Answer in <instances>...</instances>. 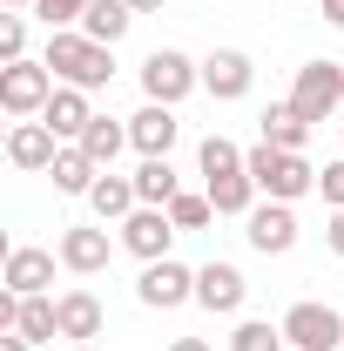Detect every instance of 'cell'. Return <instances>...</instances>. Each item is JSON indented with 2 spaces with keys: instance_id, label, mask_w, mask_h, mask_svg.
<instances>
[{
  "instance_id": "7a4b0ae2",
  "label": "cell",
  "mask_w": 344,
  "mask_h": 351,
  "mask_svg": "<svg viewBox=\"0 0 344 351\" xmlns=\"http://www.w3.org/2000/svg\"><path fill=\"white\" fill-rule=\"evenodd\" d=\"M243 162H250V176H257V189L270 196V203H304V196H317V169H310V156H291V149L250 142Z\"/></svg>"
},
{
  "instance_id": "d6986e66",
  "label": "cell",
  "mask_w": 344,
  "mask_h": 351,
  "mask_svg": "<svg viewBox=\"0 0 344 351\" xmlns=\"http://www.w3.org/2000/svg\"><path fill=\"white\" fill-rule=\"evenodd\" d=\"M257 129H263L257 142H270V149H291V156H304V149H310V122H304L297 108H291V95L263 108V115H257Z\"/></svg>"
},
{
  "instance_id": "3957f363",
  "label": "cell",
  "mask_w": 344,
  "mask_h": 351,
  "mask_svg": "<svg viewBox=\"0 0 344 351\" xmlns=\"http://www.w3.org/2000/svg\"><path fill=\"white\" fill-rule=\"evenodd\" d=\"M142 101H162V108H182L196 88H203V61H189L182 47H149L142 54Z\"/></svg>"
},
{
  "instance_id": "4fadbf2b",
  "label": "cell",
  "mask_w": 344,
  "mask_h": 351,
  "mask_svg": "<svg viewBox=\"0 0 344 351\" xmlns=\"http://www.w3.org/2000/svg\"><path fill=\"white\" fill-rule=\"evenodd\" d=\"M250 88H257V61L243 47H210L203 54V95L210 101H243Z\"/></svg>"
},
{
  "instance_id": "9a60e30c",
  "label": "cell",
  "mask_w": 344,
  "mask_h": 351,
  "mask_svg": "<svg viewBox=\"0 0 344 351\" xmlns=\"http://www.w3.org/2000/svg\"><path fill=\"white\" fill-rule=\"evenodd\" d=\"M54 311H61V338H68V345H95V338L108 331L101 298H95V291H82V284H75V291H61V298H54Z\"/></svg>"
},
{
  "instance_id": "7402d4cb",
  "label": "cell",
  "mask_w": 344,
  "mask_h": 351,
  "mask_svg": "<svg viewBox=\"0 0 344 351\" xmlns=\"http://www.w3.org/2000/svg\"><path fill=\"white\" fill-rule=\"evenodd\" d=\"M129 27H135V7H129V0H95V7L82 14V34H88V41H101V47H115Z\"/></svg>"
},
{
  "instance_id": "83f0119b",
  "label": "cell",
  "mask_w": 344,
  "mask_h": 351,
  "mask_svg": "<svg viewBox=\"0 0 344 351\" xmlns=\"http://www.w3.org/2000/svg\"><path fill=\"white\" fill-rule=\"evenodd\" d=\"M88 7H95V0H34V21H41L47 34H54V27H82Z\"/></svg>"
},
{
  "instance_id": "836d02e7",
  "label": "cell",
  "mask_w": 344,
  "mask_h": 351,
  "mask_svg": "<svg viewBox=\"0 0 344 351\" xmlns=\"http://www.w3.org/2000/svg\"><path fill=\"white\" fill-rule=\"evenodd\" d=\"M324 21H331V27H344V0H324Z\"/></svg>"
},
{
  "instance_id": "603a6c76",
  "label": "cell",
  "mask_w": 344,
  "mask_h": 351,
  "mask_svg": "<svg viewBox=\"0 0 344 351\" xmlns=\"http://www.w3.org/2000/svg\"><path fill=\"white\" fill-rule=\"evenodd\" d=\"M82 149L95 156V169H115V156L129 149V122H115V115H95L82 135Z\"/></svg>"
},
{
  "instance_id": "6da1fadb",
  "label": "cell",
  "mask_w": 344,
  "mask_h": 351,
  "mask_svg": "<svg viewBox=\"0 0 344 351\" xmlns=\"http://www.w3.org/2000/svg\"><path fill=\"white\" fill-rule=\"evenodd\" d=\"M41 61L54 68V82L88 88V95H101V88L115 82V47L88 41L82 27H54V34H47V47H41Z\"/></svg>"
},
{
  "instance_id": "e575fe53",
  "label": "cell",
  "mask_w": 344,
  "mask_h": 351,
  "mask_svg": "<svg viewBox=\"0 0 344 351\" xmlns=\"http://www.w3.org/2000/svg\"><path fill=\"white\" fill-rule=\"evenodd\" d=\"M135 14H162V7H169V0H129Z\"/></svg>"
},
{
  "instance_id": "f546056e",
  "label": "cell",
  "mask_w": 344,
  "mask_h": 351,
  "mask_svg": "<svg viewBox=\"0 0 344 351\" xmlns=\"http://www.w3.org/2000/svg\"><path fill=\"white\" fill-rule=\"evenodd\" d=\"M317 196H324V210H344V156L317 169Z\"/></svg>"
},
{
  "instance_id": "7c38bea8",
  "label": "cell",
  "mask_w": 344,
  "mask_h": 351,
  "mask_svg": "<svg viewBox=\"0 0 344 351\" xmlns=\"http://www.w3.org/2000/svg\"><path fill=\"white\" fill-rule=\"evenodd\" d=\"M54 263H61V250L14 243V250H7V270H0V284H7L14 298H54Z\"/></svg>"
},
{
  "instance_id": "f1b7e54d",
  "label": "cell",
  "mask_w": 344,
  "mask_h": 351,
  "mask_svg": "<svg viewBox=\"0 0 344 351\" xmlns=\"http://www.w3.org/2000/svg\"><path fill=\"white\" fill-rule=\"evenodd\" d=\"M0 61H27V14H0Z\"/></svg>"
},
{
  "instance_id": "e0dca14e",
  "label": "cell",
  "mask_w": 344,
  "mask_h": 351,
  "mask_svg": "<svg viewBox=\"0 0 344 351\" xmlns=\"http://www.w3.org/2000/svg\"><path fill=\"white\" fill-rule=\"evenodd\" d=\"M41 122L61 135V142H82V135H88V122H95V95H88V88H68V82H61V88H54V101L41 108Z\"/></svg>"
},
{
  "instance_id": "5bb4252c",
  "label": "cell",
  "mask_w": 344,
  "mask_h": 351,
  "mask_svg": "<svg viewBox=\"0 0 344 351\" xmlns=\"http://www.w3.org/2000/svg\"><path fill=\"white\" fill-rule=\"evenodd\" d=\"M54 156H61V135L47 129L41 115L7 129V162H14L21 176H47V169H54Z\"/></svg>"
},
{
  "instance_id": "4dcf8cb0",
  "label": "cell",
  "mask_w": 344,
  "mask_h": 351,
  "mask_svg": "<svg viewBox=\"0 0 344 351\" xmlns=\"http://www.w3.org/2000/svg\"><path fill=\"white\" fill-rule=\"evenodd\" d=\"M324 243H331V257H344V210L324 217Z\"/></svg>"
},
{
  "instance_id": "9c48e42d",
  "label": "cell",
  "mask_w": 344,
  "mask_h": 351,
  "mask_svg": "<svg viewBox=\"0 0 344 351\" xmlns=\"http://www.w3.org/2000/svg\"><path fill=\"white\" fill-rule=\"evenodd\" d=\"M135 304H149V311H182V304H196V263H182V257L142 263V277H135Z\"/></svg>"
},
{
  "instance_id": "cb8c5ba5",
  "label": "cell",
  "mask_w": 344,
  "mask_h": 351,
  "mask_svg": "<svg viewBox=\"0 0 344 351\" xmlns=\"http://www.w3.org/2000/svg\"><path fill=\"white\" fill-rule=\"evenodd\" d=\"M14 331H21L27 345H54V338H61V311H54V298H21Z\"/></svg>"
},
{
  "instance_id": "8d00e7d4",
  "label": "cell",
  "mask_w": 344,
  "mask_h": 351,
  "mask_svg": "<svg viewBox=\"0 0 344 351\" xmlns=\"http://www.w3.org/2000/svg\"><path fill=\"white\" fill-rule=\"evenodd\" d=\"M68 351H95V345H68Z\"/></svg>"
},
{
  "instance_id": "ac0fdd59",
  "label": "cell",
  "mask_w": 344,
  "mask_h": 351,
  "mask_svg": "<svg viewBox=\"0 0 344 351\" xmlns=\"http://www.w3.org/2000/svg\"><path fill=\"white\" fill-rule=\"evenodd\" d=\"M88 210H95V223H115L122 217H135L142 210V196H135V176H115V169H101L95 176V189H88Z\"/></svg>"
},
{
  "instance_id": "74e56055",
  "label": "cell",
  "mask_w": 344,
  "mask_h": 351,
  "mask_svg": "<svg viewBox=\"0 0 344 351\" xmlns=\"http://www.w3.org/2000/svg\"><path fill=\"white\" fill-rule=\"evenodd\" d=\"M338 142H344V122H338Z\"/></svg>"
},
{
  "instance_id": "44dd1931",
  "label": "cell",
  "mask_w": 344,
  "mask_h": 351,
  "mask_svg": "<svg viewBox=\"0 0 344 351\" xmlns=\"http://www.w3.org/2000/svg\"><path fill=\"white\" fill-rule=\"evenodd\" d=\"M135 196L156 203V210H169L175 196H182V176H175L169 156H142V162H135Z\"/></svg>"
},
{
  "instance_id": "4316f807",
  "label": "cell",
  "mask_w": 344,
  "mask_h": 351,
  "mask_svg": "<svg viewBox=\"0 0 344 351\" xmlns=\"http://www.w3.org/2000/svg\"><path fill=\"white\" fill-rule=\"evenodd\" d=\"M169 217H175V230H182V237L210 230V223H216V203H210V189H182V196L169 203Z\"/></svg>"
},
{
  "instance_id": "1f68e13d",
  "label": "cell",
  "mask_w": 344,
  "mask_h": 351,
  "mask_svg": "<svg viewBox=\"0 0 344 351\" xmlns=\"http://www.w3.org/2000/svg\"><path fill=\"white\" fill-rule=\"evenodd\" d=\"M169 351H216L210 338H169Z\"/></svg>"
},
{
  "instance_id": "ba28073f",
  "label": "cell",
  "mask_w": 344,
  "mask_h": 351,
  "mask_svg": "<svg viewBox=\"0 0 344 351\" xmlns=\"http://www.w3.org/2000/svg\"><path fill=\"white\" fill-rule=\"evenodd\" d=\"M54 250H61V270L68 277H101L108 257L122 250V237H108V223H68L54 237Z\"/></svg>"
},
{
  "instance_id": "30bf717a",
  "label": "cell",
  "mask_w": 344,
  "mask_h": 351,
  "mask_svg": "<svg viewBox=\"0 0 344 351\" xmlns=\"http://www.w3.org/2000/svg\"><path fill=\"white\" fill-rule=\"evenodd\" d=\"M243 237H250V250H257V257H291V250H297V237H304L297 203H270V196H263L257 210L243 217Z\"/></svg>"
},
{
  "instance_id": "d590c367",
  "label": "cell",
  "mask_w": 344,
  "mask_h": 351,
  "mask_svg": "<svg viewBox=\"0 0 344 351\" xmlns=\"http://www.w3.org/2000/svg\"><path fill=\"white\" fill-rule=\"evenodd\" d=\"M7 14H34V0H7Z\"/></svg>"
},
{
  "instance_id": "d4e9b609",
  "label": "cell",
  "mask_w": 344,
  "mask_h": 351,
  "mask_svg": "<svg viewBox=\"0 0 344 351\" xmlns=\"http://www.w3.org/2000/svg\"><path fill=\"white\" fill-rule=\"evenodd\" d=\"M230 351H291V345H284V324H270V317H236Z\"/></svg>"
},
{
  "instance_id": "2e32d148",
  "label": "cell",
  "mask_w": 344,
  "mask_h": 351,
  "mask_svg": "<svg viewBox=\"0 0 344 351\" xmlns=\"http://www.w3.org/2000/svg\"><path fill=\"white\" fill-rule=\"evenodd\" d=\"M175 135H182V122H175V108H162V101H142L129 115V149L135 156H169Z\"/></svg>"
},
{
  "instance_id": "8992f818",
  "label": "cell",
  "mask_w": 344,
  "mask_h": 351,
  "mask_svg": "<svg viewBox=\"0 0 344 351\" xmlns=\"http://www.w3.org/2000/svg\"><path fill=\"white\" fill-rule=\"evenodd\" d=\"M277 324H284V345L291 351H344V311L338 304L304 298V304H291Z\"/></svg>"
},
{
  "instance_id": "d6a6232c",
  "label": "cell",
  "mask_w": 344,
  "mask_h": 351,
  "mask_svg": "<svg viewBox=\"0 0 344 351\" xmlns=\"http://www.w3.org/2000/svg\"><path fill=\"white\" fill-rule=\"evenodd\" d=\"M0 351H34V345H27L21 331H0Z\"/></svg>"
},
{
  "instance_id": "52a82bcc",
  "label": "cell",
  "mask_w": 344,
  "mask_h": 351,
  "mask_svg": "<svg viewBox=\"0 0 344 351\" xmlns=\"http://www.w3.org/2000/svg\"><path fill=\"white\" fill-rule=\"evenodd\" d=\"M115 237H122V250H129L135 263H162V257H175V217L169 210H156V203H142L135 217H122L115 223Z\"/></svg>"
},
{
  "instance_id": "ffe728a7",
  "label": "cell",
  "mask_w": 344,
  "mask_h": 351,
  "mask_svg": "<svg viewBox=\"0 0 344 351\" xmlns=\"http://www.w3.org/2000/svg\"><path fill=\"white\" fill-rule=\"evenodd\" d=\"M47 176H54V196H82V203H88V189H95L101 169H95V156H88L82 142H61V156H54Z\"/></svg>"
},
{
  "instance_id": "8fae6325",
  "label": "cell",
  "mask_w": 344,
  "mask_h": 351,
  "mask_svg": "<svg viewBox=\"0 0 344 351\" xmlns=\"http://www.w3.org/2000/svg\"><path fill=\"white\" fill-rule=\"evenodd\" d=\"M196 304L210 311V317H243V304H250V277L236 270V263H196Z\"/></svg>"
},
{
  "instance_id": "484cf974",
  "label": "cell",
  "mask_w": 344,
  "mask_h": 351,
  "mask_svg": "<svg viewBox=\"0 0 344 351\" xmlns=\"http://www.w3.org/2000/svg\"><path fill=\"white\" fill-rule=\"evenodd\" d=\"M223 169H243V149H236L230 135H203V142H196V176L210 182V176H223Z\"/></svg>"
},
{
  "instance_id": "5b68a950",
  "label": "cell",
  "mask_w": 344,
  "mask_h": 351,
  "mask_svg": "<svg viewBox=\"0 0 344 351\" xmlns=\"http://www.w3.org/2000/svg\"><path fill=\"white\" fill-rule=\"evenodd\" d=\"M54 68H47L41 54H27V61H7L0 68V108L14 115V122H34L47 101H54Z\"/></svg>"
},
{
  "instance_id": "277c9868",
  "label": "cell",
  "mask_w": 344,
  "mask_h": 351,
  "mask_svg": "<svg viewBox=\"0 0 344 351\" xmlns=\"http://www.w3.org/2000/svg\"><path fill=\"white\" fill-rule=\"evenodd\" d=\"M291 108L310 129H324L331 115H344V61H304L291 82Z\"/></svg>"
}]
</instances>
